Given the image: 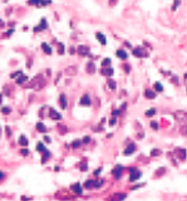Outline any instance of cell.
I'll return each instance as SVG.
<instances>
[{"label":"cell","instance_id":"obj_8","mask_svg":"<svg viewBox=\"0 0 187 201\" xmlns=\"http://www.w3.org/2000/svg\"><path fill=\"white\" fill-rule=\"evenodd\" d=\"M59 106L62 109H65L67 106H68V100H67V96L64 93H62L59 96Z\"/></svg>","mask_w":187,"mask_h":201},{"label":"cell","instance_id":"obj_21","mask_svg":"<svg viewBox=\"0 0 187 201\" xmlns=\"http://www.w3.org/2000/svg\"><path fill=\"white\" fill-rule=\"evenodd\" d=\"M45 150H47V148H45V146H44L43 142H39V143H36V151H38L39 153H43Z\"/></svg>","mask_w":187,"mask_h":201},{"label":"cell","instance_id":"obj_19","mask_svg":"<svg viewBox=\"0 0 187 201\" xmlns=\"http://www.w3.org/2000/svg\"><path fill=\"white\" fill-rule=\"evenodd\" d=\"M115 54H117V57L121 58V59H127V58H128V54H127V53H126L123 49L117 50V53H115Z\"/></svg>","mask_w":187,"mask_h":201},{"label":"cell","instance_id":"obj_33","mask_svg":"<svg viewBox=\"0 0 187 201\" xmlns=\"http://www.w3.org/2000/svg\"><path fill=\"white\" fill-rule=\"evenodd\" d=\"M150 126H151V128H153L154 131L158 129V123H157V121H151V122H150Z\"/></svg>","mask_w":187,"mask_h":201},{"label":"cell","instance_id":"obj_37","mask_svg":"<svg viewBox=\"0 0 187 201\" xmlns=\"http://www.w3.org/2000/svg\"><path fill=\"white\" fill-rule=\"evenodd\" d=\"M109 64H111V59H109V58H106V59L102 62V65H103V67H106V65H109Z\"/></svg>","mask_w":187,"mask_h":201},{"label":"cell","instance_id":"obj_31","mask_svg":"<svg viewBox=\"0 0 187 201\" xmlns=\"http://www.w3.org/2000/svg\"><path fill=\"white\" fill-rule=\"evenodd\" d=\"M79 168H80V171H87V170H88V165H87L86 161L80 162V164H79Z\"/></svg>","mask_w":187,"mask_h":201},{"label":"cell","instance_id":"obj_40","mask_svg":"<svg viewBox=\"0 0 187 201\" xmlns=\"http://www.w3.org/2000/svg\"><path fill=\"white\" fill-rule=\"evenodd\" d=\"M44 141H45L47 143H50V142H51V138H50L49 136H45V137H44Z\"/></svg>","mask_w":187,"mask_h":201},{"label":"cell","instance_id":"obj_25","mask_svg":"<svg viewBox=\"0 0 187 201\" xmlns=\"http://www.w3.org/2000/svg\"><path fill=\"white\" fill-rule=\"evenodd\" d=\"M153 88H154V91H156V92H162V91H163V86H162L161 83H158V82H157V83H154Z\"/></svg>","mask_w":187,"mask_h":201},{"label":"cell","instance_id":"obj_42","mask_svg":"<svg viewBox=\"0 0 187 201\" xmlns=\"http://www.w3.org/2000/svg\"><path fill=\"white\" fill-rule=\"evenodd\" d=\"M101 172H102V167H99V168H97V170L94 171V175H95V176H98Z\"/></svg>","mask_w":187,"mask_h":201},{"label":"cell","instance_id":"obj_23","mask_svg":"<svg viewBox=\"0 0 187 201\" xmlns=\"http://www.w3.org/2000/svg\"><path fill=\"white\" fill-rule=\"evenodd\" d=\"M102 74L103 76H113V69L112 68H104L102 71Z\"/></svg>","mask_w":187,"mask_h":201},{"label":"cell","instance_id":"obj_14","mask_svg":"<svg viewBox=\"0 0 187 201\" xmlns=\"http://www.w3.org/2000/svg\"><path fill=\"white\" fill-rule=\"evenodd\" d=\"M50 157H51L50 151H49V150H45L43 153H42V162H43V164H45V162H47V161H48V160H49Z\"/></svg>","mask_w":187,"mask_h":201},{"label":"cell","instance_id":"obj_30","mask_svg":"<svg viewBox=\"0 0 187 201\" xmlns=\"http://www.w3.org/2000/svg\"><path fill=\"white\" fill-rule=\"evenodd\" d=\"M1 113H3V115H10V113H11V108L10 107H3L1 108Z\"/></svg>","mask_w":187,"mask_h":201},{"label":"cell","instance_id":"obj_11","mask_svg":"<svg viewBox=\"0 0 187 201\" xmlns=\"http://www.w3.org/2000/svg\"><path fill=\"white\" fill-rule=\"evenodd\" d=\"M35 128H36V131L38 132H40V133H45L47 131H48V128H47V126L44 124L42 121H39V122H36V124H35Z\"/></svg>","mask_w":187,"mask_h":201},{"label":"cell","instance_id":"obj_22","mask_svg":"<svg viewBox=\"0 0 187 201\" xmlns=\"http://www.w3.org/2000/svg\"><path fill=\"white\" fill-rule=\"evenodd\" d=\"M42 48H43V50L47 53V54H51V48H50V45H49V44L43 43V44H42Z\"/></svg>","mask_w":187,"mask_h":201},{"label":"cell","instance_id":"obj_2","mask_svg":"<svg viewBox=\"0 0 187 201\" xmlns=\"http://www.w3.org/2000/svg\"><path fill=\"white\" fill-rule=\"evenodd\" d=\"M141 176H142V172H141L138 168H136V167H131L130 168V181L131 182L137 181Z\"/></svg>","mask_w":187,"mask_h":201},{"label":"cell","instance_id":"obj_12","mask_svg":"<svg viewBox=\"0 0 187 201\" xmlns=\"http://www.w3.org/2000/svg\"><path fill=\"white\" fill-rule=\"evenodd\" d=\"M48 28V24H47V20L45 19H42V22H40V24L38 25V27H35L34 28V32H40V30H44V29Z\"/></svg>","mask_w":187,"mask_h":201},{"label":"cell","instance_id":"obj_46","mask_svg":"<svg viewBox=\"0 0 187 201\" xmlns=\"http://www.w3.org/2000/svg\"><path fill=\"white\" fill-rule=\"evenodd\" d=\"M115 1H117V0H111V1H109V3H111V4H114Z\"/></svg>","mask_w":187,"mask_h":201},{"label":"cell","instance_id":"obj_18","mask_svg":"<svg viewBox=\"0 0 187 201\" xmlns=\"http://www.w3.org/2000/svg\"><path fill=\"white\" fill-rule=\"evenodd\" d=\"M144 96H146V98H148V99H153V98H156V92H153L151 89H146V91H144Z\"/></svg>","mask_w":187,"mask_h":201},{"label":"cell","instance_id":"obj_7","mask_svg":"<svg viewBox=\"0 0 187 201\" xmlns=\"http://www.w3.org/2000/svg\"><path fill=\"white\" fill-rule=\"evenodd\" d=\"M70 190H72L74 194H77V195H82V194H83V189H82V185H80L79 182L73 184L72 186H70Z\"/></svg>","mask_w":187,"mask_h":201},{"label":"cell","instance_id":"obj_27","mask_svg":"<svg viewBox=\"0 0 187 201\" xmlns=\"http://www.w3.org/2000/svg\"><path fill=\"white\" fill-rule=\"evenodd\" d=\"M108 87H109L112 91H114L115 88H117V84H115V82L113 79H109V80H108Z\"/></svg>","mask_w":187,"mask_h":201},{"label":"cell","instance_id":"obj_6","mask_svg":"<svg viewBox=\"0 0 187 201\" xmlns=\"http://www.w3.org/2000/svg\"><path fill=\"white\" fill-rule=\"evenodd\" d=\"M49 118L53 120V121H60V120H62V115H60L59 112H57L55 109L50 108V109H49Z\"/></svg>","mask_w":187,"mask_h":201},{"label":"cell","instance_id":"obj_41","mask_svg":"<svg viewBox=\"0 0 187 201\" xmlns=\"http://www.w3.org/2000/svg\"><path fill=\"white\" fill-rule=\"evenodd\" d=\"M4 179H5V173H4L3 171H1V170H0V182H1V181H3Z\"/></svg>","mask_w":187,"mask_h":201},{"label":"cell","instance_id":"obj_1","mask_svg":"<svg viewBox=\"0 0 187 201\" xmlns=\"http://www.w3.org/2000/svg\"><path fill=\"white\" fill-rule=\"evenodd\" d=\"M104 184V180H87L84 182V187L91 190V189H95V187H101Z\"/></svg>","mask_w":187,"mask_h":201},{"label":"cell","instance_id":"obj_28","mask_svg":"<svg viewBox=\"0 0 187 201\" xmlns=\"http://www.w3.org/2000/svg\"><path fill=\"white\" fill-rule=\"evenodd\" d=\"M153 115H156V108H151V109H147L146 111V116L147 117H152Z\"/></svg>","mask_w":187,"mask_h":201},{"label":"cell","instance_id":"obj_38","mask_svg":"<svg viewBox=\"0 0 187 201\" xmlns=\"http://www.w3.org/2000/svg\"><path fill=\"white\" fill-rule=\"evenodd\" d=\"M82 142H83V143H89V142H91V137H89V136H86L84 138H83V140H82Z\"/></svg>","mask_w":187,"mask_h":201},{"label":"cell","instance_id":"obj_20","mask_svg":"<svg viewBox=\"0 0 187 201\" xmlns=\"http://www.w3.org/2000/svg\"><path fill=\"white\" fill-rule=\"evenodd\" d=\"M95 36H97V39L99 40V43H102L103 45H106V44H107V39H106V36L103 35L102 33H97V34H95Z\"/></svg>","mask_w":187,"mask_h":201},{"label":"cell","instance_id":"obj_45","mask_svg":"<svg viewBox=\"0 0 187 201\" xmlns=\"http://www.w3.org/2000/svg\"><path fill=\"white\" fill-rule=\"evenodd\" d=\"M3 27H4V22L0 19V28H3Z\"/></svg>","mask_w":187,"mask_h":201},{"label":"cell","instance_id":"obj_4","mask_svg":"<svg viewBox=\"0 0 187 201\" xmlns=\"http://www.w3.org/2000/svg\"><path fill=\"white\" fill-rule=\"evenodd\" d=\"M126 197H127V194L124 192H115L108 199V201H123L126 200Z\"/></svg>","mask_w":187,"mask_h":201},{"label":"cell","instance_id":"obj_15","mask_svg":"<svg viewBox=\"0 0 187 201\" xmlns=\"http://www.w3.org/2000/svg\"><path fill=\"white\" fill-rule=\"evenodd\" d=\"M78 53H79L80 55H87L88 53H89V48L88 47H86V45H79L78 47Z\"/></svg>","mask_w":187,"mask_h":201},{"label":"cell","instance_id":"obj_44","mask_svg":"<svg viewBox=\"0 0 187 201\" xmlns=\"http://www.w3.org/2000/svg\"><path fill=\"white\" fill-rule=\"evenodd\" d=\"M124 69H126V72H130V67L128 65H124Z\"/></svg>","mask_w":187,"mask_h":201},{"label":"cell","instance_id":"obj_17","mask_svg":"<svg viewBox=\"0 0 187 201\" xmlns=\"http://www.w3.org/2000/svg\"><path fill=\"white\" fill-rule=\"evenodd\" d=\"M133 54H134L136 57H146V55H147V53H144L142 48H134Z\"/></svg>","mask_w":187,"mask_h":201},{"label":"cell","instance_id":"obj_34","mask_svg":"<svg viewBox=\"0 0 187 201\" xmlns=\"http://www.w3.org/2000/svg\"><path fill=\"white\" fill-rule=\"evenodd\" d=\"M58 53H59V54H63V53H64V45L62 43L58 44Z\"/></svg>","mask_w":187,"mask_h":201},{"label":"cell","instance_id":"obj_47","mask_svg":"<svg viewBox=\"0 0 187 201\" xmlns=\"http://www.w3.org/2000/svg\"><path fill=\"white\" fill-rule=\"evenodd\" d=\"M1 99H3V96L0 94V104H1V102H3V100H1Z\"/></svg>","mask_w":187,"mask_h":201},{"label":"cell","instance_id":"obj_39","mask_svg":"<svg viewBox=\"0 0 187 201\" xmlns=\"http://www.w3.org/2000/svg\"><path fill=\"white\" fill-rule=\"evenodd\" d=\"M115 122H117V120H115V117H113V118L109 121V126H114Z\"/></svg>","mask_w":187,"mask_h":201},{"label":"cell","instance_id":"obj_3","mask_svg":"<svg viewBox=\"0 0 187 201\" xmlns=\"http://www.w3.org/2000/svg\"><path fill=\"white\" fill-rule=\"evenodd\" d=\"M123 170H124V167H123L122 165H117L114 166V168L112 170V175L114 176V179H121V176H122L123 173Z\"/></svg>","mask_w":187,"mask_h":201},{"label":"cell","instance_id":"obj_13","mask_svg":"<svg viewBox=\"0 0 187 201\" xmlns=\"http://www.w3.org/2000/svg\"><path fill=\"white\" fill-rule=\"evenodd\" d=\"M176 153H177V156H178V158H180L181 161L186 160V150L185 148H177Z\"/></svg>","mask_w":187,"mask_h":201},{"label":"cell","instance_id":"obj_10","mask_svg":"<svg viewBox=\"0 0 187 201\" xmlns=\"http://www.w3.org/2000/svg\"><path fill=\"white\" fill-rule=\"evenodd\" d=\"M28 3H29V5H36V7H42V5H47V4H49L50 1H47V0H29Z\"/></svg>","mask_w":187,"mask_h":201},{"label":"cell","instance_id":"obj_32","mask_svg":"<svg viewBox=\"0 0 187 201\" xmlns=\"http://www.w3.org/2000/svg\"><path fill=\"white\" fill-rule=\"evenodd\" d=\"M87 71L89 73H93L94 71H95V68H94V64L93 63H88V65H87Z\"/></svg>","mask_w":187,"mask_h":201},{"label":"cell","instance_id":"obj_35","mask_svg":"<svg viewBox=\"0 0 187 201\" xmlns=\"http://www.w3.org/2000/svg\"><path fill=\"white\" fill-rule=\"evenodd\" d=\"M75 69H77L75 67H70V68L67 69V73H68V74H75Z\"/></svg>","mask_w":187,"mask_h":201},{"label":"cell","instance_id":"obj_9","mask_svg":"<svg viewBox=\"0 0 187 201\" xmlns=\"http://www.w3.org/2000/svg\"><path fill=\"white\" fill-rule=\"evenodd\" d=\"M79 104L80 106H91L92 104V99H91V97L88 96V94H84L79 100Z\"/></svg>","mask_w":187,"mask_h":201},{"label":"cell","instance_id":"obj_29","mask_svg":"<svg viewBox=\"0 0 187 201\" xmlns=\"http://www.w3.org/2000/svg\"><path fill=\"white\" fill-rule=\"evenodd\" d=\"M162 153V151L158 150V148H154V150L151 151V156H153V157H156V156H159Z\"/></svg>","mask_w":187,"mask_h":201},{"label":"cell","instance_id":"obj_24","mask_svg":"<svg viewBox=\"0 0 187 201\" xmlns=\"http://www.w3.org/2000/svg\"><path fill=\"white\" fill-rule=\"evenodd\" d=\"M25 80H28V77H27V76H23V74H22L19 78H16V83H18V84H23Z\"/></svg>","mask_w":187,"mask_h":201},{"label":"cell","instance_id":"obj_43","mask_svg":"<svg viewBox=\"0 0 187 201\" xmlns=\"http://www.w3.org/2000/svg\"><path fill=\"white\" fill-rule=\"evenodd\" d=\"M178 4H180V0H176V3H175V5H173V10H176V8L178 7Z\"/></svg>","mask_w":187,"mask_h":201},{"label":"cell","instance_id":"obj_16","mask_svg":"<svg viewBox=\"0 0 187 201\" xmlns=\"http://www.w3.org/2000/svg\"><path fill=\"white\" fill-rule=\"evenodd\" d=\"M18 143L20 145V146H28V143H29V140H28V137L27 136H24V135H22V136L19 137V141H18Z\"/></svg>","mask_w":187,"mask_h":201},{"label":"cell","instance_id":"obj_26","mask_svg":"<svg viewBox=\"0 0 187 201\" xmlns=\"http://www.w3.org/2000/svg\"><path fill=\"white\" fill-rule=\"evenodd\" d=\"M83 143L82 142V140H74L73 141V143H72V147L73 148H78V147H80V145Z\"/></svg>","mask_w":187,"mask_h":201},{"label":"cell","instance_id":"obj_48","mask_svg":"<svg viewBox=\"0 0 187 201\" xmlns=\"http://www.w3.org/2000/svg\"><path fill=\"white\" fill-rule=\"evenodd\" d=\"M186 78H187V74H186Z\"/></svg>","mask_w":187,"mask_h":201},{"label":"cell","instance_id":"obj_36","mask_svg":"<svg viewBox=\"0 0 187 201\" xmlns=\"http://www.w3.org/2000/svg\"><path fill=\"white\" fill-rule=\"evenodd\" d=\"M20 153H22V156H28L29 150L28 148H22V150H20Z\"/></svg>","mask_w":187,"mask_h":201},{"label":"cell","instance_id":"obj_5","mask_svg":"<svg viewBox=\"0 0 187 201\" xmlns=\"http://www.w3.org/2000/svg\"><path fill=\"white\" fill-rule=\"evenodd\" d=\"M136 150H137V146H136V143H130L127 147H126V150H124V152H123V155L124 156H130V155H133L134 152H136Z\"/></svg>","mask_w":187,"mask_h":201}]
</instances>
